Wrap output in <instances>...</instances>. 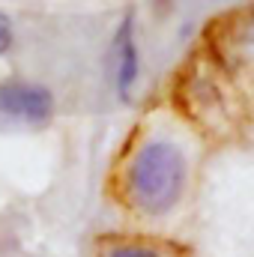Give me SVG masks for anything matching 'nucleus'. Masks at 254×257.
I'll use <instances>...</instances> for the list:
<instances>
[{
    "mask_svg": "<svg viewBox=\"0 0 254 257\" xmlns=\"http://www.w3.org/2000/svg\"><path fill=\"white\" fill-rule=\"evenodd\" d=\"M186 180V153L171 138H150L129 159L123 171V194L135 212L147 218H162L183 200Z\"/></svg>",
    "mask_w": 254,
    "mask_h": 257,
    "instance_id": "obj_1",
    "label": "nucleus"
},
{
    "mask_svg": "<svg viewBox=\"0 0 254 257\" xmlns=\"http://www.w3.org/2000/svg\"><path fill=\"white\" fill-rule=\"evenodd\" d=\"M12 45H15V24H12V18L0 9V57L9 54Z\"/></svg>",
    "mask_w": 254,
    "mask_h": 257,
    "instance_id": "obj_5",
    "label": "nucleus"
},
{
    "mask_svg": "<svg viewBox=\"0 0 254 257\" xmlns=\"http://www.w3.org/2000/svg\"><path fill=\"white\" fill-rule=\"evenodd\" d=\"M111 75H114V87L117 93L129 99L132 87L138 84V75H141V54H138V36H135V15L126 12L123 21L117 24L114 30V39H111Z\"/></svg>",
    "mask_w": 254,
    "mask_h": 257,
    "instance_id": "obj_3",
    "label": "nucleus"
},
{
    "mask_svg": "<svg viewBox=\"0 0 254 257\" xmlns=\"http://www.w3.org/2000/svg\"><path fill=\"white\" fill-rule=\"evenodd\" d=\"M57 114L54 93L27 78H9L0 84V126L45 128Z\"/></svg>",
    "mask_w": 254,
    "mask_h": 257,
    "instance_id": "obj_2",
    "label": "nucleus"
},
{
    "mask_svg": "<svg viewBox=\"0 0 254 257\" xmlns=\"http://www.w3.org/2000/svg\"><path fill=\"white\" fill-rule=\"evenodd\" d=\"M242 39H245V42H254V15L242 24Z\"/></svg>",
    "mask_w": 254,
    "mask_h": 257,
    "instance_id": "obj_6",
    "label": "nucleus"
},
{
    "mask_svg": "<svg viewBox=\"0 0 254 257\" xmlns=\"http://www.w3.org/2000/svg\"><path fill=\"white\" fill-rule=\"evenodd\" d=\"M102 257H165V254L150 242H114L111 248H105Z\"/></svg>",
    "mask_w": 254,
    "mask_h": 257,
    "instance_id": "obj_4",
    "label": "nucleus"
}]
</instances>
